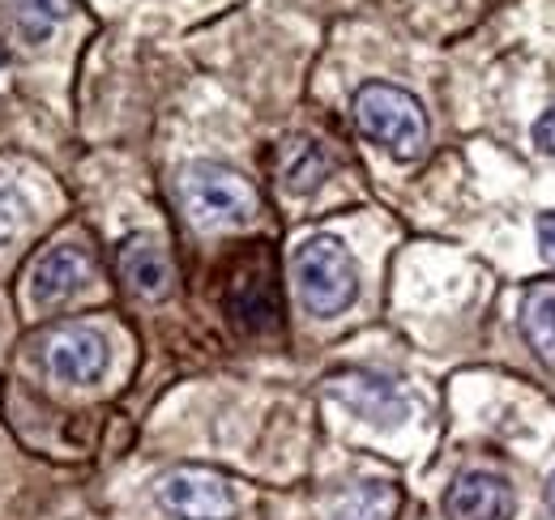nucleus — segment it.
Listing matches in <instances>:
<instances>
[{
	"mask_svg": "<svg viewBox=\"0 0 555 520\" xmlns=\"http://www.w3.org/2000/svg\"><path fill=\"white\" fill-rule=\"evenodd\" d=\"M107 337L90 325H61L43 337V367L61 385H94L107 372Z\"/></svg>",
	"mask_w": 555,
	"mask_h": 520,
	"instance_id": "nucleus-5",
	"label": "nucleus"
},
{
	"mask_svg": "<svg viewBox=\"0 0 555 520\" xmlns=\"http://www.w3.org/2000/svg\"><path fill=\"white\" fill-rule=\"evenodd\" d=\"M295 290H299V303L304 312L330 321L338 312H347L359 295V269L354 257L343 239L334 235H312L299 244L295 252Z\"/></svg>",
	"mask_w": 555,
	"mask_h": 520,
	"instance_id": "nucleus-2",
	"label": "nucleus"
},
{
	"mask_svg": "<svg viewBox=\"0 0 555 520\" xmlns=\"http://www.w3.org/2000/svg\"><path fill=\"white\" fill-rule=\"evenodd\" d=\"M547 504H552V512H555V473H552V482H547Z\"/></svg>",
	"mask_w": 555,
	"mask_h": 520,
	"instance_id": "nucleus-18",
	"label": "nucleus"
},
{
	"mask_svg": "<svg viewBox=\"0 0 555 520\" xmlns=\"http://www.w3.org/2000/svg\"><path fill=\"white\" fill-rule=\"evenodd\" d=\"M22 222H26V196L13 188V180L0 176V239L22 231Z\"/></svg>",
	"mask_w": 555,
	"mask_h": 520,
	"instance_id": "nucleus-15",
	"label": "nucleus"
},
{
	"mask_svg": "<svg viewBox=\"0 0 555 520\" xmlns=\"http://www.w3.org/2000/svg\"><path fill=\"white\" fill-rule=\"evenodd\" d=\"M534 145L555 158V107H547V112L534 120Z\"/></svg>",
	"mask_w": 555,
	"mask_h": 520,
	"instance_id": "nucleus-16",
	"label": "nucleus"
},
{
	"mask_svg": "<svg viewBox=\"0 0 555 520\" xmlns=\"http://www.w3.org/2000/svg\"><path fill=\"white\" fill-rule=\"evenodd\" d=\"M120 277L138 299H163L171 290V260L154 235H129L120 244Z\"/></svg>",
	"mask_w": 555,
	"mask_h": 520,
	"instance_id": "nucleus-8",
	"label": "nucleus"
},
{
	"mask_svg": "<svg viewBox=\"0 0 555 520\" xmlns=\"http://www.w3.org/2000/svg\"><path fill=\"white\" fill-rule=\"evenodd\" d=\"M278 180H282V188L291 196L317 193V188L330 180V158H325V150H321L312 136H291V141H282Z\"/></svg>",
	"mask_w": 555,
	"mask_h": 520,
	"instance_id": "nucleus-10",
	"label": "nucleus"
},
{
	"mask_svg": "<svg viewBox=\"0 0 555 520\" xmlns=\"http://www.w3.org/2000/svg\"><path fill=\"white\" fill-rule=\"evenodd\" d=\"M180 205L197 231H222V226H244L257 218V188L222 167V162H189L180 171Z\"/></svg>",
	"mask_w": 555,
	"mask_h": 520,
	"instance_id": "nucleus-3",
	"label": "nucleus"
},
{
	"mask_svg": "<svg viewBox=\"0 0 555 520\" xmlns=\"http://www.w3.org/2000/svg\"><path fill=\"white\" fill-rule=\"evenodd\" d=\"M90 282V257L81 248H52L48 257H39L35 273H30V299L39 308H56L73 299L81 286Z\"/></svg>",
	"mask_w": 555,
	"mask_h": 520,
	"instance_id": "nucleus-7",
	"label": "nucleus"
},
{
	"mask_svg": "<svg viewBox=\"0 0 555 520\" xmlns=\"http://www.w3.org/2000/svg\"><path fill=\"white\" fill-rule=\"evenodd\" d=\"M354 125L398 162H415L427 154V116L411 90L389 81H367L354 90Z\"/></svg>",
	"mask_w": 555,
	"mask_h": 520,
	"instance_id": "nucleus-1",
	"label": "nucleus"
},
{
	"mask_svg": "<svg viewBox=\"0 0 555 520\" xmlns=\"http://www.w3.org/2000/svg\"><path fill=\"white\" fill-rule=\"evenodd\" d=\"M398 504H402V495L393 482H354L334 499L330 520H393Z\"/></svg>",
	"mask_w": 555,
	"mask_h": 520,
	"instance_id": "nucleus-11",
	"label": "nucleus"
},
{
	"mask_svg": "<svg viewBox=\"0 0 555 520\" xmlns=\"http://www.w3.org/2000/svg\"><path fill=\"white\" fill-rule=\"evenodd\" d=\"M154 499L176 520H231L235 512L231 482L206 465H180V469L163 473L154 486Z\"/></svg>",
	"mask_w": 555,
	"mask_h": 520,
	"instance_id": "nucleus-4",
	"label": "nucleus"
},
{
	"mask_svg": "<svg viewBox=\"0 0 555 520\" xmlns=\"http://www.w3.org/2000/svg\"><path fill=\"white\" fill-rule=\"evenodd\" d=\"M0 65H4V52H0Z\"/></svg>",
	"mask_w": 555,
	"mask_h": 520,
	"instance_id": "nucleus-19",
	"label": "nucleus"
},
{
	"mask_svg": "<svg viewBox=\"0 0 555 520\" xmlns=\"http://www.w3.org/2000/svg\"><path fill=\"white\" fill-rule=\"evenodd\" d=\"M330 392L338 401H347L350 410L376 427H393L406 418V401L398 396V389L389 380H376V376H347V380H334Z\"/></svg>",
	"mask_w": 555,
	"mask_h": 520,
	"instance_id": "nucleus-9",
	"label": "nucleus"
},
{
	"mask_svg": "<svg viewBox=\"0 0 555 520\" xmlns=\"http://www.w3.org/2000/svg\"><path fill=\"white\" fill-rule=\"evenodd\" d=\"M508 512H513V491L500 473L470 469V473H457L453 486L444 491L449 520H508Z\"/></svg>",
	"mask_w": 555,
	"mask_h": 520,
	"instance_id": "nucleus-6",
	"label": "nucleus"
},
{
	"mask_svg": "<svg viewBox=\"0 0 555 520\" xmlns=\"http://www.w3.org/2000/svg\"><path fill=\"white\" fill-rule=\"evenodd\" d=\"M231 312L248 328H270L278 321V295L270 269H253V277H240L231 286Z\"/></svg>",
	"mask_w": 555,
	"mask_h": 520,
	"instance_id": "nucleus-13",
	"label": "nucleus"
},
{
	"mask_svg": "<svg viewBox=\"0 0 555 520\" xmlns=\"http://www.w3.org/2000/svg\"><path fill=\"white\" fill-rule=\"evenodd\" d=\"M539 248L555 264V213H539Z\"/></svg>",
	"mask_w": 555,
	"mask_h": 520,
	"instance_id": "nucleus-17",
	"label": "nucleus"
},
{
	"mask_svg": "<svg viewBox=\"0 0 555 520\" xmlns=\"http://www.w3.org/2000/svg\"><path fill=\"white\" fill-rule=\"evenodd\" d=\"M69 0H13V26L30 48H39L69 17Z\"/></svg>",
	"mask_w": 555,
	"mask_h": 520,
	"instance_id": "nucleus-14",
	"label": "nucleus"
},
{
	"mask_svg": "<svg viewBox=\"0 0 555 520\" xmlns=\"http://www.w3.org/2000/svg\"><path fill=\"white\" fill-rule=\"evenodd\" d=\"M521 337L526 346L555 367V286H530L521 299Z\"/></svg>",
	"mask_w": 555,
	"mask_h": 520,
	"instance_id": "nucleus-12",
	"label": "nucleus"
}]
</instances>
